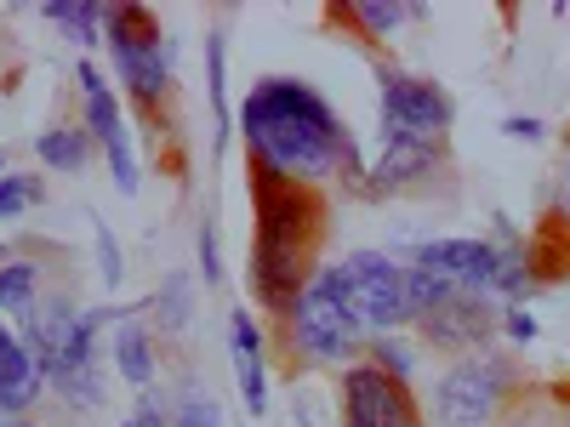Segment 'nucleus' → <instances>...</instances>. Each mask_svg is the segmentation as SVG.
<instances>
[{"mask_svg": "<svg viewBox=\"0 0 570 427\" xmlns=\"http://www.w3.org/2000/svg\"><path fill=\"white\" fill-rule=\"evenodd\" d=\"M519 365L497 348L456 359L434 383V427H491L502 410H513Z\"/></svg>", "mask_w": 570, "mask_h": 427, "instance_id": "20e7f679", "label": "nucleus"}, {"mask_svg": "<svg viewBox=\"0 0 570 427\" xmlns=\"http://www.w3.org/2000/svg\"><path fill=\"white\" fill-rule=\"evenodd\" d=\"M86 131H91V142H115L120 131H126V109H120V98H115V86H104V91H86V120H80Z\"/></svg>", "mask_w": 570, "mask_h": 427, "instance_id": "412c9836", "label": "nucleus"}, {"mask_svg": "<svg viewBox=\"0 0 570 427\" xmlns=\"http://www.w3.org/2000/svg\"><path fill=\"white\" fill-rule=\"evenodd\" d=\"M46 200V182L40 177H23V171H7L0 177V222H12L23 211H35Z\"/></svg>", "mask_w": 570, "mask_h": 427, "instance_id": "4be33fe9", "label": "nucleus"}, {"mask_svg": "<svg viewBox=\"0 0 570 427\" xmlns=\"http://www.w3.org/2000/svg\"><path fill=\"white\" fill-rule=\"evenodd\" d=\"M120 427H137V421H131V416H126V421H120Z\"/></svg>", "mask_w": 570, "mask_h": 427, "instance_id": "4c0bfd02", "label": "nucleus"}, {"mask_svg": "<svg viewBox=\"0 0 570 427\" xmlns=\"http://www.w3.org/2000/svg\"><path fill=\"white\" fill-rule=\"evenodd\" d=\"M149 308H155V330H160V337L188 330V319H195V279H188V274H166Z\"/></svg>", "mask_w": 570, "mask_h": 427, "instance_id": "a211bd4d", "label": "nucleus"}, {"mask_svg": "<svg viewBox=\"0 0 570 427\" xmlns=\"http://www.w3.org/2000/svg\"><path fill=\"white\" fill-rule=\"evenodd\" d=\"M542 131H548V126H542L537 115H508V120H502V137H513V142H537Z\"/></svg>", "mask_w": 570, "mask_h": 427, "instance_id": "7c9ffc66", "label": "nucleus"}, {"mask_svg": "<svg viewBox=\"0 0 570 427\" xmlns=\"http://www.w3.org/2000/svg\"><path fill=\"white\" fill-rule=\"evenodd\" d=\"M252 240L320 251L325 240V195L303 182H274L252 171Z\"/></svg>", "mask_w": 570, "mask_h": 427, "instance_id": "423d86ee", "label": "nucleus"}, {"mask_svg": "<svg viewBox=\"0 0 570 427\" xmlns=\"http://www.w3.org/2000/svg\"><path fill=\"white\" fill-rule=\"evenodd\" d=\"M0 427H35V421L29 416H12V421H0Z\"/></svg>", "mask_w": 570, "mask_h": 427, "instance_id": "72a5a7b5", "label": "nucleus"}, {"mask_svg": "<svg viewBox=\"0 0 570 427\" xmlns=\"http://www.w3.org/2000/svg\"><path fill=\"white\" fill-rule=\"evenodd\" d=\"M195 251H200V279H206V291L212 285H223V246H217V222L206 217L200 234H195Z\"/></svg>", "mask_w": 570, "mask_h": 427, "instance_id": "bb28decb", "label": "nucleus"}, {"mask_svg": "<svg viewBox=\"0 0 570 427\" xmlns=\"http://www.w3.org/2000/svg\"><path fill=\"white\" fill-rule=\"evenodd\" d=\"M376 109H383V120H376L383 137H451L456 126L451 91L440 80L394 69V63L376 69Z\"/></svg>", "mask_w": 570, "mask_h": 427, "instance_id": "39448f33", "label": "nucleus"}, {"mask_svg": "<svg viewBox=\"0 0 570 427\" xmlns=\"http://www.w3.org/2000/svg\"><path fill=\"white\" fill-rule=\"evenodd\" d=\"M445 166V137H383L376 131V160L365 166V195H405L422 188Z\"/></svg>", "mask_w": 570, "mask_h": 427, "instance_id": "9b49d317", "label": "nucleus"}, {"mask_svg": "<svg viewBox=\"0 0 570 427\" xmlns=\"http://www.w3.org/2000/svg\"><path fill=\"white\" fill-rule=\"evenodd\" d=\"M131 421H137V427H171V410H160V399H155V394H137Z\"/></svg>", "mask_w": 570, "mask_h": 427, "instance_id": "c756f323", "label": "nucleus"}, {"mask_svg": "<svg viewBox=\"0 0 570 427\" xmlns=\"http://www.w3.org/2000/svg\"><path fill=\"white\" fill-rule=\"evenodd\" d=\"M46 394V365L35 359V348L18 337V348L7 354V365H0V421L12 416H29Z\"/></svg>", "mask_w": 570, "mask_h": 427, "instance_id": "f8f14e48", "label": "nucleus"}, {"mask_svg": "<svg viewBox=\"0 0 570 427\" xmlns=\"http://www.w3.org/2000/svg\"><path fill=\"white\" fill-rule=\"evenodd\" d=\"M75 80H80V98H86V91H104V86H109V80H104V69L91 63V58H80V63H75Z\"/></svg>", "mask_w": 570, "mask_h": 427, "instance_id": "2f4dec72", "label": "nucleus"}, {"mask_svg": "<svg viewBox=\"0 0 570 427\" xmlns=\"http://www.w3.org/2000/svg\"><path fill=\"white\" fill-rule=\"evenodd\" d=\"M35 308H40V262H35V257L0 262V314L29 319Z\"/></svg>", "mask_w": 570, "mask_h": 427, "instance_id": "f3484780", "label": "nucleus"}, {"mask_svg": "<svg viewBox=\"0 0 570 427\" xmlns=\"http://www.w3.org/2000/svg\"><path fill=\"white\" fill-rule=\"evenodd\" d=\"M91 240H98V274H104L109 291H115V285L126 279V257H120V240L109 234V222H104V217H91Z\"/></svg>", "mask_w": 570, "mask_h": 427, "instance_id": "393cba45", "label": "nucleus"}, {"mask_svg": "<svg viewBox=\"0 0 570 427\" xmlns=\"http://www.w3.org/2000/svg\"><path fill=\"white\" fill-rule=\"evenodd\" d=\"M502 330H508V342H519V348H531L542 325H537V314H531L525 302H508V308H502Z\"/></svg>", "mask_w": 570, "mask_h": 427, "instance_id": "c85d7f7f", "label": "nucleus"}, {"mask_svg": "<svg viewBox=\"0 0 570 427\" xmlns=\"http://www.w3.org/2000/svg\"><path fill=\"white\" fill-rule=\"evenodd\" d=\"M109 359H115V376H120L126 388L149 394L155 388V325L120 319L115 325V342H109Z\"/></svg>", "mask_w": 570, "mask_h": 427, "instance_id": "ddd939ff", "label": "nucleus"}, {"mask_svg": "<svg viewBox=\"0 0 570 427\" xmlns=\"http://www.w3.org/2000/svg\"><path fill=\"white\" fill-rule=\"evenodd\" d=\"M354 308L365 319L371 337H400V325H411V302H405V262L394 251H348L343 257Z\"/></svg>", "mask_w": 570, "mask_h": 427, "instance_id": "6e6552de", "label": "nucleus"}, {"mask_svg": "<svg viewBox=\"0 0 570 427\" xmlns=\"http://www.w3.org/2000/svg\"><path fill=\"white\" fill-rule=\"evenodd\" d=\"M104 160H109V177H115V188L120 195H137V155H131V131H120L115 142H104Z\"/></svg>", "mask_w": 570, "mask_h": 427, "instance_id": "b1692460", "label": "nucleus"}, {"mask_svg": "<svg viewBox=\"0 0 570 427\" xmlns=\"http://www.w3.org/2000/svg\"><path fill=\"white\" fill-rule=\"evenodd\" d=\"M564 427H570V394H564Z\"/></svg>", "mask_w": 570, "mask_h": 427, "instance_id": "e433bc0d", "label": "nucleus"}, {"mask_svg": "<svg viewBox=\"0 0 570 427\" xmlns=\"http://www.w3.org/2000/svg\"><path fill=\"white\" fill-rule=\"evenodd\" d=\"M411 325H416V337L434 354H462L468 359V354H485V342L502 330V308L491 297H480V291H456L445 308L422 314Z\"/></svg>", "mask_w": 570, "mask_h": 427, "instance_id": "9d476101", "label": "nucleus"}, {"mask_svg": "<svg viewBox=\"0 0 570 427\" xmlns=\"http://www.w3.org/2000/svg\"><path fill=\"white\" fill-rule=\"evenodd\" d=\"M234 131H240L257 177L320 188L325 177L343 171L365 195V160L354 149L343 115L297 75H263L240 98V109H234Z\"/></svg>", "mask_w": 570, "mask_h": 427, "instance_id": "f257e3e1", "label": "nucleus"}, {"mask_svg": "<svg viewBox=\"0 0 570 427\" xmlns=\"http://www.w3.org/2000/svg\"><path fill=\"white\" fill-rule=\"evenodd\" d=\"M331 18L348 23V29H360L365 46H383L394 29H405V23H416V18H428V12H422V7H405V0H354V7H331Z\"/></svg>", "mask_w": 570, "mask_h": 427, "instance_id": "4468645a", "label": "nucleus"}, {"mask_svg": "<svg viewBox=\"0 0 570 427\" xmlns=\"http://www.w3.org/2000/svg\"><path fill=\"white\" fill-rule=\"evenodd\" d=\"M314 268H320V257L303 251V246L252 240V257H246V291H252V302H257L268 319H292V308L303 302Z\"/></svg>", "mask_w": 570, "mask_h": 427, "instance_id": "1a4fd4ad", "label": "nucleus"}, {"mask_svg": "<svg viewBox=\"0 0 570 427\" xmlns=\"http://www.w3.org/2000/svg\"><path fill=\"white\" fill-rule=\"evenodd\" d=\"M564 200H570V155H564Z\"/></svg>", "mask_w": 570, "mask_h": 427, "instance_id": "c9c22d12", "label": "nucleus"}, {"mask_svg": "<svg viewBox=\"0 0 570 427\" xmlns=\"http://www.w3.org/2000/svg\"><path fill=\"white\" fill-rule=\"evenodd\" d=\"M40 18L52 23V29H63L75 46H104V7L98 0H58V7H40Z\"/></svg>", "mask_w": 570, "mask_h": 427, "instance_id": "6ab92c4d", "label": "nucleus"}, {"mask_svg": "<svg viewBox=\"0 0 570 427\" xmlns=\"http://www.w3.org/2000/svg\"><path fill=\"white\" fill-rule=\"evenodd\" d=\"M337 416L343 427H428L411 383H394L389 370H376L365 359L337 370Z\"/></svg>", "mask_w": 570, "mask_h": 427, "instance_id": "0eeeda50", "label": "nucleus"}, {"mask_svg": "<svg viewBox=\"0 0 570 427\" xmlns=\"http://www.w3.org/2000/svg\"><path fill=\"white\" fill-rule=\"evenodd\" d=\"M171 427H223V405L212 394H183L171 410Z\"/></svg>", "mask_w": 570, "mask_h": 427, "instance_id": "a878e982", "label": "nucleus"}, {"mask_svg": "<svg viewBox=\"0 0 570 427\" xmlns=\"http://www.w3.org/2000/svg\"><path fill=\"white\" fill-rule=\"evenodd\" d=\"M285 337H292V354H303V365H360V354L371 348V330L354 308V291H348V274L343 262H320L303 302L285 319Z\"/></svg>", "mask_w": 570, "mask_h": 427, "instance_id": "f03ea898", "label": "nucleus"}, {"mask_svg": "<svg viewBox=\"0 0 570 427\" xmlns=\"http://www.w3.org/2000/svg\"><path fill=\"white\" fill-rule=\"evenodd\" d=\"M456 291H462V285H451L445 274H428V268H405V302H411V319H422V314L445 308V302H451Z\"/></svg>", "mask_w": 570, "mask_h": 427, "instance_id": "aec40b11", "label": "nucleus"}, {"mask_svg": "<svg viewBox=\"0 0 570 427\" xmlns=\"http://www.w3.org/2000/svg\"><path fill=\"white\" fill-rule=\"evenodd\" d=\"M104 46L115 58L120 86L131 91V103L155 115L171 98V40L160 18L137 7V0H115V7H104Z\"/></svg>", "mask_w": 570, "mask_h": 427, "instance_id": "7ed1b4c3", "label": "nucleus"}, {"mask_svg": "<svg viewBox=\"0 0 570 427\" xmlns=\"http://www.w3.org/2000/svg\"><path fill=\"white\" fill-rule=\"evenodd\" d=\"M206 91H212V109H217V155H223L228 137H234V109H228V34L223 29L206 34Z\"/></svg>", "mask_w": 570, "mask_h": 427, "instance_id": "dca6fc26", "label": "nucleus"}, {"mask_svg": "<svg viewBox=\"0 0 570 427\" xmlns=\"http://www.w3.org/2000/svg\"><path fill=\"white\" fill-rule=\"evenodd\" d=\"M91 131L86 126H46L40 137H35V160L46 166V171H58V177H75V171H86L91 166Z\"/></svg>", "mask_w": 570, "mask_h": 427, "instance_id": "2eb2a0df", "label": "nucleus"}, {"mask_svg": "<svg viewBox=\"0 0 570 427\" xmlns=\"http://www.w3.org/2000/svg\"><path fill=\"white\" fill-rule=\"evenodd\" d=\"M502 427H564V405H542V399H525V405H513Z\"/></svg>", "mask_w": 570, "mask_h": 427, "instance_id": "cd10ccee", "label": "nucleus"}, {"mask_svg": "<svg viewBox=\"0 0 570 427\" xmlns=\"http://www.w3.org/2000/svg\"><path fill=\"white\" fill-rule=\"evenodd\" d=\"M18 348V337H12V325H7V314H0V365H7V354Z\"/></svg>", "mask_w": 570, "mask_h": 427, "instance_id": "473e14b6", "label": "nucleus"}, {"mask_svg": "<svg viewBox=\"0 0 570 427\" xmlns=\"http://www.w3.org/2000/svg\"><path fill=\"white\" fill-rule=\"evenodd\" d=\"M365 365L389 370L394 383H411V376H416V354H411L400 337H371V348H365Z\"/></svg>", "mask_w": 570, "mask_h": 427, "instance_id": "5701e85b", "label": "nucleus"}, {"mask_svg": "<svg viewBox=\"0 0 570 427\" xmlns=\"http://www.w3.org/2000/svg\"><path fill=\"white\" fill-rule=\"evenodd\" d=\"M12 257H18V251H12V246H7V240H0V262H12Z\"/></svg>", "mask_w": 570, "mask_h": 427, "instance_id": "f704fd0d", "label": "nucleus"}]
</instances>
